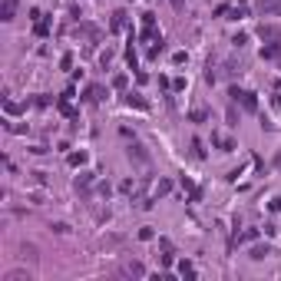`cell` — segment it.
Here are the masks:
<instances>
[{"label":"cell","instance_id":"1","mask_svg":"<svg viewBox=\"0 0 281 281\" xmlns=\"http://www.w3.org/2000/svg\"><path fill=\"white\" fill-rule=\"evenodd\" d=\"M228 99H232L235 106H242L245 112H258V96L251 93V90H238V86H228Z\"/></svg>","mask_w":281,"mask_h":281},{"label":"cell","instance_id":"2","mask_svg":"<svg viewBox=\"0 0 281 281\" xmlns=\"http://www.w3.org/2000/svg\"><path fill=\"white\" fill-rule=\"evenodd\" d=\"M258 37H262L265 43H271V40H281V27H275V23H262V27H258Z\"/></svg>","mask_w":281,"mask_h":281},{"label":"cell","instance_id":"3","mask_svg":"<svg viewBox=\"0 0 281 281\" xmlns=\"http://www.w3.org/2000/svg\"><path fill=\"white\" fill-rule=\"evenodd\" d=\"M262 60H281V40H271L262 47Z\"/></svg>","mask_w":281,"mask_h":281},{"label":"cell","instance_id":"4","mask_svg":"<svg viewBox=\"0 0 281 281\" xmlns=\"http://www.w3.org/2000/svg\"><path fill=\"white\" fill-rule=\"evenodd\" d=\"M129 159H136V162H142V166H146V162H149V152H146V146H139V142H129Z\"/></svg>","mask_w":281,"mask_h":281},{"label":"cell","instance_id":"5","mask_svg":"<svg viewBox=\"0 0 281 281\" xmlns=\"http://www.w3.org/2000/svg\"><path fill=\"white\" fill-rule=\"evenodd\" d=\"M258 14H265V17L281 14V0H258Z\"/></svg>","mask_w":281,"mask_h":281},{"label":"cell","instance_id":"6","mask_svg":"<svg viewBox=\"0 0 281 281\" xmlns=\"http://www.w3.org/2000/svg\"><path fill=\"white\" fill-rule=\"evenodd\" d=\"M14 17H17V0H3V7H0V20L10 23Z\"/></svg>","mask_w":281,"mask_h":281},{"label":"cell","instance_id":"7","mask_svg":"<svg viewBox=\"0 0 281 281\" xmlns=\"http://www.w3.org/2000/svg\"><path fill=\"white\" fill-rule=\"evenodd\" d=\"M3 281H33V275L27 271V268H14V271H7Z\"/></svg>","mask_w":281,"mask_h":281},{"label":"cell","instance_id":"8","mask_svg":"<svg viewBox=\"0 0 281 281\" xmlns=\"http://www.w3.org/2000/svg\"><path fill=\"white\" fill-rule=\"evenodd\" d=\"M248 255H251V258H255V262H265V258H268V255H271V245L265 242V245H255V248H251V251H248Z\"/></svg>","mask_w":281,"mask_h":281},{"label":"cell","instance_id":"9","mask_svg":"<svg viewBox=\"0 0 281 281\" xmlns=\"http://www.w3.org/2000/svg\"><path fill=\"white\" fill-rule=\"evenodd\" d=\"M23 258H27L30 265L40 262V251H37V245H33V242H23Z\"/></svg>","mask_w":281,"mask_h":281},{"label":"cell","instance_id":"10","mask_svg":"<svg viewBox=\"0 0 281 281\" xmlns=\"http://www.w3.org/2000/svg\"><path fill=\"white\" fill-rule=\"evenodd\" d=\"M126 106H136V109H149V103L139 93H126Z\"/></svg>","mask_w":281,"mask_h":281},{"label":"cell","instance_id":"11","mask_svg":"<svg viewBox=\"0 0 281 281\" xmlns=\"http://www.w3.org/2000/svg\"><path fill=\"white\" fill-rule=\"evenodd\" d=\"M90 182H93V172H90V169H83V172H79V175L73 179V186H76V188H86Z\"/></svg>","mask_w":281,"mask_h":281},{"label":"cell","instance_id":"12","mask_svg":"<svg viewBox=\"0 0 281 281\" xmlns=\"http://www.w3.org/2000/svg\"><path fill=\"white\" fill-rule=\"evenodd\" d=\"M162 50H166V40L156 37V40H152V47H149V60H159V53H162Z\"/></svg>","mask_w":281,"mask_h":281},{"label":"cell","instance_id":"13","mask_svg":"<svg viewBox=\"0 0 281 281\" xmlns=\"http://www.w3.org/2000/svg\"><path fill=\"white\" fill-rule=\"evenodd\" d=\"M179 275H182V278H188V281H192V278H195V265L188 262V258H186V262H179Z\"/></svg>","mask_w":281,"mask_h":281},{"label":"cell","instance_id":"14","mask_svg":"<svg viewBox=\"0 0 281 281\" xmlns=\"http://www.w3.org/2000/svg\"><path fill=\"white\" fill-rule=\"evenodd\" d=\"M123 275H136V278H142V275H146V268H142L139 262H129L126 268H123Z\"/></svg>","mask_w":281,"mask_h":281},{"label":"cell","instance_id":"15","mask_svg":"<svg viewBox=\"0 0 281 281\" xmlns=\"http://www.w3.org/2000/svg\"><path fill=\"white\" fill-rule=\"evenodd\" d=\"M188 119H192V123H205V119H208V109H205V106H195V109L188 112Z\"/></svg>","mask_w":281,"mask_h":281},{"label":"cell","instance_id":"16","mask_svg":"<svg viewBox=\"0 0 281 281\" xmlns=\"http://www.w3.org/2000/svg\"><path fill=\"white\" fill-rule=\"evenodd\" d=\"M169 192H172V182H169V179H159V186H156V199H159V195H169Z\"/></svg>","mask_w":281,"mask_h":281},{"label":"cell","instance_id":"17","mask_svg":"<svg viewBox=\"0 0 281 281\" xmlns=\"http://www.w3.org/2000/svg\"><path fill=\"white\" fill-rule=\"evenodd\" d=\"M123 27H126V14L116 10V14H112V30H123Z\"/></svg>","mask_w":281,"mask_h":281},{"label":"cell","instance_id":"18","mask_svg":"<svg viewBox=\"0 0 281 281\" xmlns=\"http://www.w3.org/2000/svg\"><path fill=\"white\" fill-rule=\"evenodd\" d=\"M86 162H90L86 152H73V156H70V166H86Z\"/></svg>","mask_w":281,"mask_h":281},{"label":"cell","instance_id":"19","mask_svg":"<svg viewBox=\"0 0 281 281\" xmlns=\"http://www.w3.org/2000/svg\"><path fill=\"white\" fill-rule=\"evenodd\" d=\"M142 30H156V14H149V10L142 14Z\"/></svg>","mask_w":281,"mask_h":281},{"label":"cell","instance_id":"20","mask_svg":"<svg viewBox=\"0 0 281 281\" xmlns=\"http://www.w3.org/2000/svg\"><path fill=\"white\" fill-rule=\"evenodd\" d=\"M126 83H129L126 73H116V76H112V86H116V90H126Z\"/></svg>","mask_w":281,"mask_h":281},{"label":"cell","instance_id":"21","mask_svg":"<svg viewBox=\"0 0 281 281\" xmlns=\"http://www.w3.org/2000/svg\"><path fill=\"white\" fill-rule=\"evenodd\" d=\"M192 156H195V159H205V149H202L199 139H192Z\"/></svg>","mask_w":281,"mask_h":281},{"label":"cell","instance_id":"22","mask_svg":"<svg viewBox=\"0 0 281 281\" xmlns=\"http://www.w3.org/2000/svg\"><path fill=\"white\" fill-rule=\"evenodd\" d=\"M50 33V23L47 20H37V37H47Z\"/></svg>","mask_w":281,"mask_h":281},{"label":"cell","instance_id":"23","mask_svg":"<svg viewBox=\"0 0 281 281\" xmlns=\"http://www.w3.org/2000/svg\"><path fill=\"white\" fill-rule=\"evenodd\" d=\"M50 103H53V99H50L47 93H40L37 99H33V106H40V109H43V106H50Z\"/></svg>","mask_w":281,"mask_h":281},{"label":"cell","instance_id":"24","mask_svg":"<svg viewBox=\"0 0 281 281\" xmlns=\"http://www.w3.org/2000/svg\"><path fill=\"white\" fill-rule=\"evenodd\" d=\"M50 228H53L56 235H66V232H70V225H66V222H53Z\"/></svg>","mask_w":281,"mask_h":281},{"label":"cell","instance_id":"25","mask_svg":"<svg viewBox=\"0 0 281 281\" xmlns=\"http://www.w3.org/2000/svg\"><path fill=\"white\" fill-rule=\"evenodd\" d=\"M232 43H235V47H238V50H242L245 43H248V33H235V37H232Z\"/></svg>","mask_w":281,"mask_h":281},{"label":"cell","instance_id":"26","mask_svg":"<svg viewBox=\"0 0 281 281\" xmlns=\"http://www.w3.org/2000/svg\"><path fill=\"white\" fill-rule=\"evenodd\" d=\"M169 3H172L175 14H186V0H169Z\"/></svg>","mask_w":281,"mask_h":281},{"label":"cell","instance_id":"27","mask_svg":"<svg viewBox=\"0 0 281 281\" xmlns=\"http://www.w3.org/2000/svg\"><path fill=\"white\" fill-rule=\"evenodd\" d=\"M186 86H188V83H186V79H182V76H179V79H172V90H175V93H182Z\"/></svg>","mask_w":281,"mask_h":281},{"label":"cell","instance_id":"28","mask_svg":"<svg viewBox=\"0 0 281 281\" xmlns=\"http://www.w3.org/2000/svg\"><path fill=\"white\" fill-rule=\"evenodd\" d=\"M139 238H142V242H152V238H156V232H152V228H142V232H139Z\"/></svg>","mask_w":281,"mask_h":281},{"label":"cell","instance_id":"29","mask_svg":"<svg viewBox=\"0 0 281 281\" xmlns=\"http://www.w3.org/2000/svg\"><path fill=\"white\" fill-rule=\"evenodd\" d=\"M228 126H238V112H235V106L228 109Z\"/></svg>","mask_w":281,"mask_h":281}]
</instances>
